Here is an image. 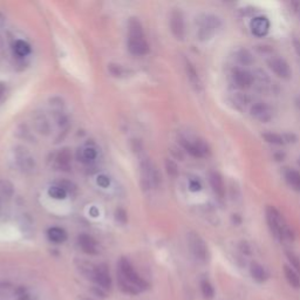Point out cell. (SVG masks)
Here are the masks:
<instances>
[{"label":"cell","instance_id":"1","mask_svg":"<svg viewBox=\"0 0 300 300\" xmlns=\"http://www.w3.org/2000/svg\"><path fill=\"white\" fill-rule=\"evenodd\" d=\"M118 283L120 289L128 294H139L149 287L148 283L136 272L134 266L126 258H121L119 262Z\"/></svg>","mask_w":300,"mask_h":300},{"label":"cell","instance_id":"2","mask_svg":"<svg viewBox=\"0 0 300 300\" xmlns=\"http://www.w3.org/2000/svg\"><path fill=\"white\" fill-rule=\"evenodd\" d=\"M265 217L267 225L271 234L273 235V237L279 242H291L293 241V231L287 224L286 219L284 218V216L281 214V211L275 209L274 206L267 205L265 209Z\"/></svg>","mask_w":300,"mask_h":300},{"label":"cell","instance_id":"3","mask_svg":"<svg viewBox=\"0 0 300 300\" xmlns=\"http://www.w3.org/2000/svg\"><path fill=\"white\" fill-rule=\"evenodd\" d=\"M128 50L134 55H146L149 52V45L137 18H130L128 22Z\"/></svg>","mask_w":300,"mask_h":300},{"label":"cell","instance_id":"4","mask_svg":"<svg viewBox=\"0 0 300 300\" xmlns=\"http://www.w3.org/2000/svg\"><path fill=\"white\" fill-rule=\"evenodd\" d=\"M188 246H189L190 253L196 261L199 263H207L210 259V251L206 243L197 233L188 234Z\"/></svg>","mask_w":300,"mask_h":300},{"label":"cell","instance_id":"5","mask_svg":"<svg viewBox=\"0 0 300 300\" xmlns=\"http://www.w3.org/2000/svg\"><path fill=\"white\" fill-rule=\"evenodd\" d=\"M198 38L205 41L214 37L217 31L221 29L222 21L215 14H203L198 19Z\"/></svg>","mask_w":300,"mask_h":300},{"label":"cell","instance_id":"6","mask_svg":"<svg viewBox=\"0 0 300 300\" xmlns=\"http://www.w3.org/2000/svg\"><path fill=\"white\" fill-rule=\"evenodd\" d=\"M85 274L88 278H90L98 286L103 290H109L111 286V278L108 271V267L102 264L98 266H88L85 271Z\"/></svg>","mask_w":300,"mask_h":300},{"label":"cell","instance_id":"7","mask_svg":"<svg viewBox=\"0 0 300 300\" xmlns=\"http://www.w3.org/2000/svg\"><path fill=\"white\" fill-rule=\"evenodd\" d=\"M181 145L190 155H193L194 157H205L210 154V147L207 143L202 139H194V140H188V139H181Z\"/></svg>","mask_w":300,"mask_h":300},{"label":"cell","instance_id":"8","mask_svg":"<svg viewBox=\"0 0 300 300\" xmlns=\"http://www.w3.org/2000/svg\"><path fill=\"white\" fill-rule=\"evenodd\" d=\"M267 65H269L270 70L277 75L278 78L287 80L291 78L292 71L291 67L285 59L282 57H271L267 60Z\"/></svg>","mask_w":300,"mask_h":300},{"label":"cell","instance_id":"9","mask_svg":"<svg viewBox=\"0 0 300 300\" xmlns=\"http://www.w3.org/2000/svg\"><path fill=\"white\" fill-rule=\"evenodd\" d=\"M170 30L174 37L178 40H183L186 37V22L184 15L179 10H174L170 14Z\"/></svg>","mask_w":300,"mask_h":300},{"label":"cell","instance_id":"10","mask_svg":"<svg viewBox=\"0 0 300 300\" xmlns=\"http://www.w3.org/2000/svg\"><path fill=\"white\" fill-rule=\"evenodd\" d=\"M250 114L252 118L263 123L270 122L272 118H273V110H272V108L267 103L262 101L256 102L251 106Z\"/></svg>","mask_w":300,"mask_h":300},{"label":"cell","instance_id":"11","mask_svg":"<svg viewBox=\"0 0 300 300\" xmlns=\"http://www.w3.org/2000/svg\"><path fill=\"white\" fill-rule=\"evenodd\" d=\"M231 78L234 85L239 89H247L253 85V73L244 68H235Z\"/></svg>","mask_w":300,"mask_h":300},{"label":"cell","instance_id":"12","mask_svg":"<svg viewBox=\"0 0 300 300\" xmlns=\"http://www.w3.org/2000/svg\"><path fill=\"white\" fill-rule=\"evenodd\" d=\"M250 29L252 34L258 38H263L270 32V20L263 15L256 17L251 20Z\"/></svg>","mask_w":300,"mask_h":300},{"label":"cell","instance_id":"13","mask_svg":"<svg viewBox=\"0 0 300 300\" xmlns=\"http://www.w3.org/2000/svg\"><path fill=\"white\" fill-rule=\"evenodd\" d=\"M263 139L265 140L267 143L270 145H274V146H285L289 145V143L295 142V135L293 134H289V133H284V134H279V133H264L263 134Z\"/></svg>","mask_w":300,"mask_h":300},{"label":"cell","instance_id":"14","mask_svg":"<svg viewBox=\"0 0 300 300\" xmlns=\"http://www.w3.org/2000/svg\"><path fill=\"white\" fill-rule=\"evenodd\" d=\"M209 182L214 194L218 198H224V196H225V184H224L223 176L218 171H211L209 174Z\"/></svg>","mask_w":300,"mask_h":300},{"label":"cell","instance_id":"15","mask_svg":"<svg viewBox=\"0 0 300 300\" xmlns=\"http://www.w3.org/2000/svg\"><path fill=\"white\" fill-rule=\"evenodd\" d=\"M19 150H15V156H17V162L20 168L24 170H32L34 168V158L30 155L29 151L25 148L20 147Z\"/></svg>","mask_w":300,"mask_h":300},{"label":"cell","instance_id":"16","mask_svg":"<svg viewBox=\"0 0 300 300\" xmlns=\"http://www.w3.org/2000/svg\"><path fill=\"white\" fill-rule=\"evenodd\" d=\"M78 242L83 252H86V253L88 255H97L98 244L97 242H95V239L93 237H90L89 235H86V234L80 235L78 238Z\"/></svg>","mask_w":300,"mask_h":300},{"label":"cell","instance_id":"17","mask_svg":"<svg viewBox=\"0 0 300 300\" xmlns=\"http://www.w3.org/2000/svg\"><path fill=\"white\" fill-rule=\"evenodd\" d=\"M250 274L252 279L257 283H265L269 279V272L258 262H252L250 264Z\"/></svg>","mask_w":300,"mask_h":300},{"label":"cell","instance_id":"18","mask_svg":"<svg viewBox=\"0 0 300 300\" xmlns=\"http://www.w3.org/2000/svg\"><path fill=\"white\" fill-rule=\"evenodd\" d=\"M284 177L290 188L295 191H300V173L298 170L293 169V168H287L284 171Z\"/></svg>","mask_w":300,"mask_h":300},{"label":"cell","instance_id":"19","mask_svg":"<svg viewBox=\"0 0 300 300\" xmlns=\"http://www.w3.org/2000/svg\"><path fill=\"white\" fill-rule=\"evenodd\" d=\"M284 275H285L286 282L289 283L291 287H293L295 290L300 289V274L293 267L289 265L284 266Z\"/></svg>","mask_w":300,"mask_h":300},{"label":"cell","instance_id":"20","mask_svg":"<svg viewBox=\"0 0 300 300\" xmlns=\"http://www.w3.org/2000/svg\"><path fill=\"white\" fill-rule=\"evenodd\" d=\"M47 236H49L50 241L53 243H63L67 239V234L66 231L61 229V227H51L47 231Z\"/></svg>","mask_w":300,"mask_h":300},{"label":"cell","instance_id":"21","mask_svg":"<svg viewBox=\"0 0 300 300\" xmlns=\"http://www.w3.org/2000/svg\"><path fill=\"white\" fill-rule=\"evenodd\" d=\"M186 70H187L188 78H189L191 85H193L196 88V89H199V88H201V86H202V83H201V80H199L197 71L195 70L194 65H191L189 61H187Z\"/></svg>","mask_w":300,"mask_h":300},{"label":"cell","instance_id":"22","mask_svg":"<svg viewBox=\"0 0 300 300\" xmlns=\"http://www.w3.org/2000/svg\"><path fill=\"white\" fill-rule=\"evenodd\" d=\"M95 157H97V150L90 147H87L85 149H80L78 153L79 161H81L83 163H89L91 161H94Z\"/></svg>","mask_w":300,"mask_h":300},{"label":"cell","instance_id":"23","mask_svg":"<svg viewBox=\"0 0 300 300\" xmlns=\"http://www.w3.org/2000/svg\"><path fill=\"white\" fill-rule=\"evenodd\" d=\"M71 159H72V154L70 149H62L57 156V162H58V166L60 168H62V169H68L71 165Z\"/></svg>","mask_w":300,"mask_h":300},{"label":"cell","instance_id":"24","mask_svg":"<svg viewBox=\"0 0 300 300\" xmlns=\"http://www.w3.org/2000/svg\"><path fill=\"white\" fill-rule=\"evenodd\" d=\"M201 292L203 298L205 300H211L215 297V289L209 281L204 279V281L201 282Z\"/></svg>","mask_w":300,"mask_h":300},{"label":"cell","instance_id":"25","mask_svg":"<svg viewBox=\"0 0 300 300\" xmlns=\"http://www.w3.org/2000/svg\"><path fill=\"white\" fill-rule=\"evenodd\" d=\"M14 52L15 54L19 55V57H26V55L30 54L31 47L29 43L24 41V40H18V41L14 43Z\"/></svg>","mask_w":300,"mask_h":300},{"label":"cell","instance_id":"26","mask_svg":"<svg viewBox=\"0 0 300 300\" xmlns=\"http://www.w3.org/2000/svg\"><path fill=\"white\" fill-rule=\"evenodd\" d=\"M237 59L242 65H251L253 62V58H252L251 53L247 50H241L237 53Z\"/></svg>","mask_w":300,"mask_h":300},{"label":"cell","instance_id":"27","mask_svg":"<svg viewBox=\"0 0 300 300\" xmlns=\"http://www.w3.org/2000/svg\"><path fill=\"white\" fill-rule=\"evenodd\" d=\"M49 195L54 199H65L67 193L62 189L61 187H51L49 189Z\"/></svg>","mask_w":300,"mask_h":300},{"label":"cell","instance_id":"28","mask_svg":"<svg viewBox=\"0 0 300 300\" xmlns=\"http://www.w3.org/2000/svg\"><path fill=\"white\" fill-rule=\"evenodd\" d=\"M35 126H37L38 130L40 131V133L49 134V131H50L49 122H47V120L43 117H40L39 119L35 120Z\"/></svg>","mask_w":300,"mask_h":300},{"label":"cell","instance_id":"29","mask_svg":"<svg viewBox=\"0 0 300 300\" xmlns=\"http://www.w3.org/2000/svg\"><path fill=\"white\" fill-rule=\"evenodd\" d=\"M287 258H289L291 263V266L300 274V258L297 255H294L293 252H287Z\"/></svg>","mask_w":300,"mask_h":300},{"label":"cell","instance_id":"30","mask_svg":"<svg viewBox=\"0 0 300 300\" xmlns=\"http://www.w3.org/2000/svg\"><path fill=\"white\" fill-rule=\"evenodd\" d=\"M12 292H13V290H12L11 285L6 283H0V298L9 297V295L12 294Z\"/></svg>","mask_w":300,"mask_h":300},{"label":"cell","instance_id":"31","mask_svg":"<svg viewBox=\"0 0 300 300\" xmlns=\"http://www.w3.org/2000/svg\"><path fill=\"white\" fill-rule=\"evenodd\" d=\"M166 168H167L168 174H169L170 176L177 175V173H178L177 166H176V163L174 161H171V159H167V161H166Z\"/></svg>","mask_w":300,"mask_h":300},{"label":"cell","instance_id":"32","mask_svg":"<svg viewBox=\"0 0 300 300\" xmlns=\"http://www.w3.org/2000/svg\"><path fill=\"white\" fill-rule=\"evenodd\" d=\"M59 187H61L62 189L66 191V193H74V191L77 190V187H75V184H73L72 182H68V181L60 182Z\"/></svg>","mask_w":300,"mask_h":300},{"label":"cell","instance_id":"33","mask_svg":"<svg viewBox=\"0 0 300 300\" xmlns=\"http://www.w3.org/2000/svg\"><path fill=\"white\" fill-rule=\"evenodd\" d=\"M97 182L101 188H107V187H109L110 179L106 175H100L97 179Z\"/></svg>","mask_w":300,"mask_h":300},{"label":"cell","instance_id":"34","mask_svg":"<svg viewBox=\"0 0 300 300\" xmlns=\"http://www.w3.org/2000/svg\"><path fill=\"white\" fill-rule=\"evenodd\" d=\"M117 219L121 223H126L127 222V214L125 213V210L119 209L117 211Z\"/></svg>","mask_w":300,"mask_h":300},{"label":"cell","instance_id":"35","mask_svg":"<svg viewBox=\"0 0 300 300\" xmlns=\"http://www.w3.org/2000/svg\"><path fill=\"white\" fill-rule=\"evenodd\" d=\"M201 183H199L198 181H196V179H194V181L190 182V190L191 191H199L201 190Z\"/></svg>","mask_w":300,"mask_h":300},{"label":"cell","instance_id":"36","mask_svg":"<svg viewBox=\"0 0 300 300\" xmlns=\"http://www.w3.org/2000/svg\"><path fill=\"white\" fill-rule=\"evenodd\" d=\"M109 68H110V72L111 73H113L114 75H121V73H122V70H121V67H120L119 65L117 66V65H110L109 66Z\"/></svg>","mask_w":300,"mask_h":300},{"label":"cell","instance_id":"37","mask_svg":"<svg viewBox=\"0 0 300 300\" xmlns=\"http://www.w3.org/2000/svg\"><path fill=\"white\" fill-rule=\"evenodd\" d=\"M293 45H294V50L297 52L298 57L300 59V40L299 39H294L293 40Z\"/></svg>","mask_w":300,"mask_h":300},{"label":"cell","instance_id":"38","mask_svg":"<svg viewBox=\"0 0 300 300\" xmlns=\"http://www.w3.org/2000/svg\"><path fill=\"white\" fill-rule=\"evenodd\" d=\"M4 91H5V83L0 82V98H2V95L4 94Z\"/></svg>","mask_w":300,"mask_h":300},{"label":"cell","instance_id":"39","mask_svg":"<svg viewBox=\"0 0 300 300\" xmlns=\"http://www.w3.org/2000/svg\"><path fill=\"white\" fill-rule=\"evenodd\" d=\"M295 105H297V107L300 109V97H298L297 100H295Z\"/></svg>","mask_w":300,"mask_h":300}]
</instances>
